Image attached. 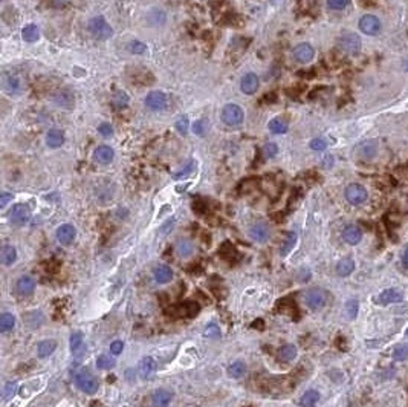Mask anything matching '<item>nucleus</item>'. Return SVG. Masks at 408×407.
<instances>
[{
	"instance_id": "obj_1",
	"label": "nucleus",
	"mask_w": 408,
	"mask_h": 407,
	"mask_svg": "<svg viewBox=\"0 0 408 407\" xmlns=\"http://www.w3.org/2000/svg\"><path fill=\"white\" fill-rule=\"evenodd\" d=\"M75 386L86 395H95L100 389V383L95 375L89 372V369H80L75 374Z\"/></svg>"
},
{
	"instance_id": "obj_2",
	"label": "nucleus",
	"mask_w": 408,
	"mask_h": 407,
	"mask_svg": "<svg viewBox=\"0 0 408 407\" xmlns=\"http://www.w3.org/2000/svg\"><path fill=\"white\" fill-rule=\"evenodd\" d=\"M243 118H245L243 109L238 104L231 103L222 109V121L227 125H230V127H237V125H240L243 123Z\"/></svg>"
},
{
	"instance_id": "obj_3",
	"label": "nucleus",
	"mask_w": 408,
	"mask_h": 407,
	"mask_svg": "<svg viewBox=\"0 0 408 407\" xmlns=\"http://www.w3.org/2000/svg\"><path fill=\"white\" fill-rule=\"evenodd\" d=\"M89 32L98 38V40H107L112 37V34H114V30H112V26L107 23V20L101 16H98V17H93L90 22H89Z\"/></svg>"
},
{
	"instance_id": "obj_4",
	"label": "nucleus",
	"mask_w": 408,
	"mask_h": 407,
	"mask_svg": "<svg viewBox=\"0 0 408 407\" xmlns=\"http://www.w3.org/2000/svg\"><path fill=\"white\" fill-rule=\"evenodd\" d=\"M46 378L45 376H38V378H32V380H29V381H26L25 384H22L20 386V389H19V397H20V400L23 401H26V400H29V398H32L34 395H37L38 392H41L43 390V387L46 386Z\"/></svg>"
},
{
	"instance_id": "obj_5",
	"label": "nucleus",
	"mask_w": 408,
	"mask_h": 407,
	"mask_svg": "<svg viewBox=\"0 0 408 407\" xmlns=\"http://www.w3.org/2000/svg\"><path fill=\"white\" fill-rule=\"evenodd\" d=\"M304 302L312 311H318V310H322V308L326 306L327 296H326V292L322 289H320V288H311V289H307L306 294H304Z\"/></svg>"
},
{
	"instance_id": "obj_6",
	"label": "nucleus",
	"mask_w": 408,
	"mask_h": 407,
	"mask_svg": "<svg viewBox=\"0 0 408 407\" xmlns=\"http://www.w3.org/2000/svg\"><path fill=\"white\" fill-rule=\"evenodd\" d=\"M338 48L349 55H356L361 51V38L355 32L343 34L338 38Z\"/></svg>"
},
{
	"instance_id": "obj_7",
	"label": "nucleus",
	"mask_w": 408,
	"mask_h": 407,
	"mask_svg": "<svg viewBox=\"0 0 408 407\" xmlns=\"http://www.w3.org/2000/svg\"><path fill=\"white\" fill-rule=\"evenodd\" d=\"M359 31L365 35H378L382 31V23L375 14H365L359 19Z\"/></svg>"
},
{
	"instance_id": "obj_8",
	"label": "nucleus",
	"mask_w": 408,
	"mask_h": 407,
	"mask_svg": "<svg viewBox=\"0 0 408 407\" xmlns=\"http://www.w3.org/2000/svg\"><path fill=\"white\" fill-rule=\"evenodd\" d=\"M346 201L351 205H361L369 199V193L361 184H350L344 190Z\"/></svg>"
},
{
	"instance_id": "obj_9",
	"label": "nucleus",
	"mask_w": 408,
	"mask_h": 407,
	"mask_svg": "<svg viewBox=\"0 0 408 407\" xmlns=\"http://www.w3.org/2000/svg\"><path fill=\"white\" fill-rule=\"evenodd\" d=\"M31 219V210L25 204H16L9 212V222L14 227H23Z\"/></svg>"
},
{
	"instance_id": "obj_10",
	"label": "nucleus",
	"mask_w": 408,
	"mask_h": 407,
	"mask_svg": "<svg viewBox=\"0 0 408 407\" xmlns=\"http://www.w3.org/2000/svg\"><path fill=\"white\" fill-rule=\"evenodd\" d=\"M248 234H249V237L254 242H257V244H266V242L271 239V228H269L268 223L257 222V223H254V225L249 228Z\"/></svg>"
},
{
	"instance_id": "obj_11",
	"label": "nucleus",
	"mask_w": 408,
	"mask_h": 407,
	"mask_svg": "<svg viewBox=\"0 0 408 407\" xmlns=\"http://www.w3.org/2000/svg\"><path fill=\"white\" fill-rule=\"evenodd\" d=\"M167 95L164 92H159V91H153L150 92L147 96H146V100H144V104L147 109L150 110H154V112H158V110H164L167 107Z\"/></svg>"
},
{
	"instance_id": "obj_12",
	"label": "nucleus",
	"mask_w": 408,
	"mask_h": 407,
	"mask_svg": "<svg viewBox=\"0 0 408 407\" xmlns=\"http://www.w3.org/2000/svg\"><path fill=\"white\" fill-rule=\"evenodd\" d=\"M55 236H57V241L61 245H70L77 237V228L72 225V223H63L55 231Z\"/></svg>"
},
{
	"instance_id": "obj_13",
	"label": "nucleus",
	"mask_w": 408,
	"mask_h": 407,
	"mask_svg": "<svg viewBox=\"0 0 408 407\" xmlns=\"http://www.w3.org/2000/svg\"><path fill=\"white\" fill-rule=\"evenodd\" d=\"M69 344H70V352L72 355L78 360L83 358V355L86 354V342H84V335L83 332L77 331L70 335V340H69Z\"/></svg>"
},
{
	"instance_id": "obj_14",
	"label": "nucleus",
	"mask_w": 408,
	"mask_h": 407,
	"mask_svg": "<svg viewBox=\"0 0 408 407\" xmlns=\"http://www.w3.org/2000/svg\"><path fill=\"white\" fill-rule=\"evenodd\" d=\"M35 291V280L31 276H22L16 282V292L20 297H29Z\"/></svg>"
},
{
	"instance_id": "obj_15",
	"label": "nucleus",
	"mask_w": 408,
	"mask_h": 407,
	"mask_svg": "<svg viewBox=\"0 0 408 407\" xmlns=\"http://www.w3.org/2000/svg\"><path fill=\"white\" fill-rule=\"evenodd\" d=\"M292 55L298 63H309V62H312L314 57H315V49L312 48V45H309V43H300V45H297L293 48Z\"/></svg>"
},
{
	"instance_id": "obj_16",
	"label": "nucleus",
	"mask_w": 408,
	"mask_h": 407,
	"mask_svg": "<svg viewBox=\"0 0 408 407\" xmlns=\"http://www.w3.org/2000/svg\"><path fill=\"white\" fill-rule=\"evenodd\" d=\"M156 369H158V363L153 357H144L143 360L139 361V366H138V374L139 376L143 378V380H147V378L153 376L156 374Z\"/></svg>"
},
{
	"instance_id": "obj_17",
	"label": "nucleus",
	"mask_w": 408,
	"mask_h": 407,
	"mask_svg": "<svg viewBox=\"0 0 408 407\" xmlns=\"http://www.w3.org/2000/svg\"><path fill=\"white\" fill-rule=\"evenodd\" d=\"M260 86V80L256 74H245L240 80V91L246 95H252V94H256L257 89Z\"/></svg>"
},
{
	"instance_id": "obj_18",
	"label": "nucleus",
	"mask_w": 408,
	"mask_h": 407,
	"mask_svg": "<svg viewBox=\"0 0 408 407\" xmlns=\"http://www.w3.org/2000/svg\"><path fill=\"white\" fill-rule=\"evenodd\" d=\"M153 279H154V282L159 283V285L170 283L172 280H173V270L168 265H158V266H154Z\"/></svg>"
},
{
	"instance_id": "obj_19",
	"label": "nucleus",
	"mask_w": 408,
	"mask_h": 407,
	"mask_svg": "<svg viewBox=\"0 0 408 407\" xmlns=\"http://www.w3.org/2000/svg\"><path fill=\"white\" fill-rule=\"evenodd\" d=\"M402 300H404V294L399 289H385L379 294L375 302L378 305H391V303H398Z\"/></svg>"
},
{
	"instance_id": "obj_20",
	"label": "nucleus",
	"mask_w": 408,
	"mask_h": 407,
	"mask_svg": "<svg viewBox=\"0 0 408 407\" xmlns=\"http://www.w3.org/2000/svg\"><path fill=\"white\" fill-rule=\"evenodd\" d=\"M115 158V150L112 149L110 146H100L96 147L95 152H93V159L98 162V164H103V165H107L114 161Z\"/></svg>"
},
{
	"instance_id": "obj_21",
	"label": "nucleus",
	"mask_w": 408,
	"mask_h": 407,
	"mask_svg": "<svg viewBox=\"0 0 408 407\" xmlns=\"http://www.w3.org/2000/svg\"><path fill=\"white\" fill-rule=\"evenodd\" d=\"M172 400H173L172 392L167 390V389H158V390H154L153 395H151L153 407H168L172 403Z\"/></svg>"
},
{
	"instance_id": "obj_22",
	"label": "nucleus",
	"mask_w": 408,
	"mask_h": 407,
	"mask_svg": "<svg viewBox=\"0 0 408 407\" xmlns=\"http://www.w3.org/2000/svg\"><path fill=\"white\" fill-rule=\"evenodd\" d=\"M343 239L349 245H358L362 241V231L356 225H349L343 231Z\"/></svg>"
},
{
	"instance_id": "obj_23",
	"label": "nucleus",
	"mask_w": 408,
	"mask_h": 407,
	"mask_svg": "<svg viewBox=\"0 0 408 407\" xmlns=\"http://www.w3.org/2000/svg\"><path fill=\"white\" fill-rule=\"evenodd\" d=\"M55 349H57V342L55 340H52V339L41 340L37 344V355H38V358H48L55 352Z\"/></svg>"
},
{
	"instance_id": "obj_24",
	"label": "nucleus",
	"mask_w": 408,
	"mask_h": 407,
	"mask_svg": "<svg viewBox=\"0 0 408 407\" xmlns=\"http://www.w3.org/2000/svg\"><path fill=\"white\" fill-rule=\"evenodd\" d=\"M17 260V250L14 245H3L2 251H0V262L3 266H11Z\"/></svg>"
},
{
	"instance_id": "obj_25",
	"label": "nucleus",
	"mask_w": 408,
	"mask_h": 407,
	"mask_svg": "<svg viewBox=\"0 0 408 407\" xmlns=\"http://www.w3.org/2000/svg\"><path fill=\"white\" fill-rule=\"evenodd\" d=\"M378 153V143L376 141H364L358 147V155L362 159H372Z\"/></svg>"
},
{
	"instance_id": "obj_26",
	"label": "nucleus",
	"mask_w": 408,
	"mask_h": 407,
	"mask_svg": "<svg viewBox=\"0 0 408 407\" xmlns=\"http://www.w3.org/2000/svg\"><path fill=\"white\" fill-rule=\"evenodd\" d=\"M46 144L51 149H58L64 144V133L60 129H51L46 133Z\"/></svg>"
},
{
	"instance_id": "obj_27",
	"label": "nucleus",
	"mask_w": 408,
	"mask_h": 407,
	"mask_svg": "<svg viewBox=\"0 0 408 407\" xmlns=\"http://www.w3.org/2000/svg\"><path fill=\"white\" fill-rule=\"evenodd\" d=\"M355 270V260L351 257H344L336 263V274L340 277H347Z\"/></svg>"
},
{
	"instance_id": "obj_28",
	"label": "nucleus",
	"mask_w": 408,
	"mask_h": 407,
	"mask_svg": "<svg viewBox=\"0 0 408 407\" xmlns=\"http://www.w3.org/2000/svg\"><path fill=\"white\" fill-rule=\"evenodd\" d=\"M297 355H298V349H297V346L295 344H285L283 347H281L280 350H278V357H280V360L281 361H285V363H291V361H293L295 358H297Z\"/></svg>"
},
{
	"instance_id": "obj_29",
	"label": "nucleus",
	"mask_w": 408,
	"mask_h": 407,
	"mask_svg": "<svg viewBox=\"0 0 408 407\" xmlns=\"http://www.w3.org/2000/svg\"><path fill=\"white\" fill-rule=\"evenodd\" d=\"M320 401V392L315 389H309L306 390L301 400H300V406L301 407H315Z\"/></svg>"
},
{
	"instance_id": "obj_30",
	"label": "nucleus",
	"mask_w": 408,
	"mask_h": 407,
	"mask_svg": "<svg viewBox=\"0 0 408 407\" xmlns=\"http://www.w3.org/2000/svg\"><path fill=\"white\" fill-rule=\"evenodd\" d=\"M95 364L100 371H110V369H114L117 366V360L110 354H101V355L96 357Z\"/></svg>"
},
{
	"instance_id": "obj_31",
	"label": "nucleus",
	"mask_w": 408,
	"mask_h": 407,
	"mask_svg": "<svg viewBox=\"0 0 408 407\" xmlns=\"http://www.w3.org/2000/svg\"><path fill=\"white\" fill-rule=\"evenodd\" d=\"M16 328V317L11 313H2L0 314V332L8 334Z\"/></svg>"
},
{
	"instance_id": "obj_32",
	"label": "nucleus",
	"mask_w": 408,
	"mask_h": 407,
	"mask_svg": "<svg viewBox=\"0 0 408 407\" xmlns=\"http://www.w3.org/2000/svg\"><path fill=\"white\" fill-rule=\"evenodd\" d=\"M176 251H177V254L180 257L188 259V257H191V254L194 252V245H193V242L190 239H180L176 244Z\"/></svg>"
},
{
	"instance_id": "obj_33",
	"label": "nucleus",
	"mask_w": 408,
	"mask_h": 407,
	"mask_svg": "<svg viewBox=\"0 0 408 407\" xmlns=\"http://www.w3.org/2000/svg\"><path fill=\"white\" fill-rule=\"evenodd\" d=\"M22 37L25 41H28V43H34V41H37L40 38V30L37 28V25L29 23L22 30Z\"/></svg>"
},
{
	"instance_id": "obj_34",
	"label": "nucleus",
	"mask_w": 408,
	"mask_h": 407,
	"mask_svg": "<svg viewBox=\"0 0 408 407\" xmlns=\"http://www.w3.org/2000/svg\"><path fill=\"white\" fill-rule=\"evenodd\" d=\"M297 239H298V236L295 231H289L285 237V242L283 245H281V250H280V254L281 256H288L289 252L295 248V245H297Z\"/></svg>"
},
{
	"instance_id": "obj_35",
	"label": "nucleus",
	"mask_w": 408,
	"mask_h": 407,
	"mask_svg": "<svg viewBox=\"0 0 408 407\" xmlns=\"http://www.w3.org/2000/svg\"><path fill=\"white\" fill-rule=\"evenodd\" d=\"M19 389H20V386H19L17 381H8V383H5L3 390H2V400L5 403L12 401V398L19 394Z\"/></svg>"
},
{
	"instance_id": "obj_36",
	"label": "nucleus",
	"mask_w": 408,
	"mask_h": 407,
	"mask_svg": "<svg viewBox=\"0 0 408 407\" xmlns=\"http://www.w3.org/2000/svg\"><path fill=\"white\" fill-rule=\"evenodd\" d=\"M245 374H246V364L240 360L231 363L228 366V375L231 378H242L245 376Z\"/></svg>"
},
{
	"instance_id": "obj_37",
	"label": "nucleus",
	"mask_w": 408,
	"mask_h": 407,
	"mask_svg": "<svg viewBox=\"0 0 408 407\" xmlns=\"http://www.w3.org/2000/svg\"><path fill=\"white\" fill-rule=\"evenodd\" d=\"M268 127H269V130H271L274 135H283V133L288 132L289 125H288V123H286L285 120H281V118H274V120L269 123Z\"/></svg>"
},
{
	"instance_id": "obj_38",
	"label": "nucleus",
	"mask_w": 408,
	"mask_h": 407,
	"mask_svg": "<svg viewBox=\"0 0 408 407\" xmlns=\"http://www.w3.org/2000/svg\"><path fill=\"white\" fill-rule=\"evenodd\" d=\"M3 83H5V89L11 94H16L20 91V80L17 78V75H5L3 77Z\"/></svg>"
},
{
	"instance_id": "obj_39",
	"label": "nucleus",
	"mask_w": 408,
	"mask_h": 407,
	"mask_svg": "<svg viewBox=\"0 0 408 407\" xmlns=\"http://www.w3.org/2000/svg\"><path fill=\"white\" fill-rule=\"evenodd\" d=\"M393 358L396 361H404L408 358V343H402V344H398L393 350Z\"/></svg>"
},
{
	"instance_id": "obj_40",
	"label": "nucleus",
	"mask_w": 408,
	"mask_h": 407,
	"mask_svg": "<svg viewBox=\"0 0 408 407\" xmlns=\"http://www.w3.org/2000/svg\"><path fill=\"white\" fill-rule=\"evenodd\" d=\"M196 165H198V164H196V161H193V159H191V161H190L185 167H182L179 172H176V173L173 175V178H176V179H182V178H185V176L191 175V173L196 170Z\"/></svg>"
},
{
	"instance_id": "obj_41",
	"label": "nucleus",
	"mask_w": 408,
	"mask_h": 407,
	"mask_svg": "<svg viewBox=\"0 0 408 407\" xmlns=\"http://www.w3.org/2000/svg\"><path fill=\"white\" fill-rule=\"evenodd\" d=\"M358 310H359V303H358L356 299H350V300H347V303H346V313H347L349 318H351V320L356 318Z\"/></svg>"
},
{
	"instance_id": "obj_42",
	"label": "nucleus",
	"mask_w": 408,
	"mask_h": 407,
	"mask_svg": "<svg viewBox=\"0 0 408 407\" xmlns=\"http://www.w3.org/2000/svg\"><path fill=\"white\" fill-rule=\"evenodd\" d=\"M204 335L208 337V339H220L222 332H220V328H219L216 323H209V325L205 328Z\"/></svg>"
},
{
	"instance_id": "obj_43",
	"label": "nucleus",
	"mask_w": 408,
	"mask_h": 407,
	"mask_svg": "<svg viewBox=\"0 0 408 407\" xmlns=\"http://www.w3.org/2000/svg\"><path fill=\"white\" fill-rule=\"evenodd\" d=\"M150 22L151 23H159V25H162L164 22H165V14H164V11L162 9H153L151 12H150Z\"/></svg>"
},
{
	"instance_id": "obj_44",
	"label": "nucleus",
	"mask_w": 408,
	"mask_h": 407,
	"mask_svg": "<svg viewBox=\"0 0 408 407\" xmlns=\"http://www.w3.org/2000/svg\"><path fill=\"white\" fill-rule=\"evenodd\" d=\"M176 129L179 130V133L185 135L190 129V121H188V117H180L177 121H176Z\"/></svg>"
},
{
	"instance_id": "obj_45",
	"label": "nucleus",
	"mask_w": 408,
	"mask_h": 407,
	"mask_svg": "<svg viewBox=\"0 0 408 407\" xmlns=\"http://www.w3.org/2000/svg\"><path fill=\"white\" fill-rule=\"evenodd\" d=\"M146 49H147V45H144L143 41L135 40V41H130L129 43V51L133 52V54H144Z\"/></svg>"
},
{
	"instance_id": "obj_46",
	"label": "nucleus",
	"mask_w": 408,
	"mask_h": 407,
	"mask_svg": "<svg viewBox=\"0 0 408 407\" xmlns=\"http://www.w3.org/2000/svg\"><path fill=\"white\" fill-rule=\"evenodd\" d=\"M98 133H100L101 136H104V138H110L112 135H114V127H112L109 123H101L100 125H98Z\"/></svg>"
},
{
	"instance_id": "obj_47",
	"label": "nucleus",
	"mask_w": 408,
	"mask_h": 407,
	"mask_svg": "<svg viewBox=\"0 0 408 407\" xmlns=\"http://www.w3.org/2000/svg\"><path fill=\"white\" fill-rule=\"evenodd\" d=\"M349 3H350V0H327V6L335 11L344 9Z\"/></svg>"
},
{
	"instance_id": "obj_48",
	"label": "nucleus",
	"mask_w": 408,
	"mask_h": 407,
	"mask_svg": "<svg viewBox=\"0 0 408 407\" xmlns=\"http://www.w3.org/2000/svg\"><path fill=\"white\" fill-rule=\"evenodd\" d=\"M311 149H312V150H317V152L326 150V149H327L326 139H322V138H315V139H312V141H311Z\"/></svg>"
},
{
	"instance_id": "obj_49",
	"label": "nucleus",
	"mask_w": 408,
	"mask_h": 407,
	"mask_svg": "<svg viewBox=\"0 0 408 407\" xmlns=\"http://www.w3.org/2000/svg\"><path fill=\"white\" fill-rule=\"evenodd\" d=\"M263 153H264V157L266 158H274L277 153H278V147H277V144H274V143H268V144H264V147H263Z\"/></svg>"
},
{
	"instance_id": "obj_50",
	"label": "nucleus",
	"mask_w": 408,
	"mask_h": 407,
	"mask_svg": "<svg viewBox=\"0 0 408 407\" xmlns=\"http://www.w3.org/2000/svg\"><path fill=\"white\" fill-rule=\"evenodd\" d=\"M122 350H124L122 340H115V342L110 343V354L112 355H119V354H122Z\"/></svg>"
},
{
	"instance_id": "obj_51",
	"label": "nucleus",
	"mask_w": 408,
	"mask_h": 407,
	"mask_svg": "<svg viewBox=\"0 0 408 407\" xmlns=\"http://www.w3.org/2000/svg\"><path fill=\"white\" fill-rule=\"evenodd\" d=\"M129 101V98H127V94H124V92H118L115 96H114V103L118 106V107H122L125 106Z\"/></svg>"
},
{
	"instance_id": "obj_52",
	"label": "nucleus",
	"mask_w": 408,
	"mask_h": 407,
	"mask_svg": "<svg viewBox=\"0 0 408 407\" xmlns=\"http://www.w3.org/2000/svg\"><path fill=\"white\" fill-rule=\"evenodd\" d=\"M205 129H206V123H205V120L196 121L194 125H193L194 133H198V135H204V133H205Z\"/></svg>"
},
{
	"instance_id": "obj_53",
	"label": "nucleus",
	"mask_w": 408,
	"mask_h": 407,
	"mask_svg": "<svg viewBox=\"0 0 408 407\" xmlns=\"http://www.w3.org/2000/svg\"><path fill=\"white\" fill-rule=\"evenodd\" d=\"M11 201H12V194L11 193L3 191L2 194H0V207H2V208H5Z\"/></svg>"
},
{
	"instance_id": "obj_54",
	"label": "nucleus",
	"mask_w": 408,
	"mask_h": 407,
	"mask_svg": "<svg viewBox=\"0 0 408 407\" xmlns=\"http://www.w3.org/2000/svg\"><path fill=\"white\" fill-rule=\"evenodd\" d=\"M125 378H127V380L130 381V383H133L135 380H136V371L135 369H127L125 371Z\"/></svg>"
},
{
	"instance_id": "obj_55",
	"label": "nucleus",
	"mask_w": 408,
	"mask_h": 407,
	"mask_svg": "<svg viewBox=\"0 0 408 407\" xmlns=\"http://www.w3.org/2000/svg\"><path fill=\"white\" fill-rule=\"evenodd\" d=\"M402 262H404V266L408 270V247L405 248L404 254H402Z\"/></svg>"
},
{
	"instance_id": "obj_56",
	"label": "nucleus",
	"mask_w": 408,
	"mask_h": 407,
	"mask_svg": "<svg viewBox=\"0 0 408 407\" xmlns=\"http://www.w3.org/2000/svg\"><path fill=\"white\" fill-rule=\"evenodd\" d=\"M405 335L408 337V328H407V331H405Z\"/></svg>"
},
{
	"instance_id": "obj_57",
	"label": "nucleus",
	"mask_w": 408,
	"mask_h": 407,
	"mask_svg": "<svg viewBox=\"0 0 408 407\" xmlns=\"http://www.w3.org/2000/svg\"><path fill=\"white\" fill-rule=\"evenodd\" d=\"M405 66H407V71H408V60H407V64H405Z\"/></svg>"
}]
</instances>
